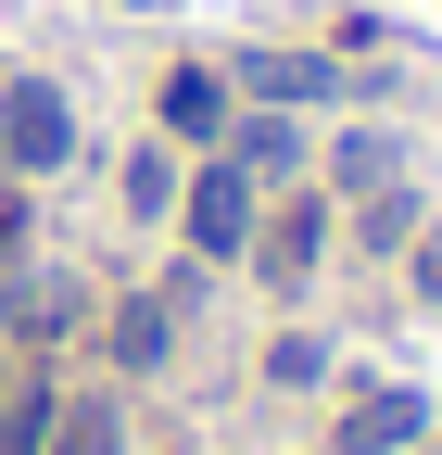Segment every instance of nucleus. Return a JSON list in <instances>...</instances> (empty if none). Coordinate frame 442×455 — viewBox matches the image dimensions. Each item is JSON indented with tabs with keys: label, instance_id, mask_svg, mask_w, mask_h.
Here are the masks:
<instances>
[{
	"label": "nucleus",
	"instance_id": "20e7f679",
	"mask_svg": "<svg viewBox=\"0 0 442 455\" xmlns=\"http://www.w3.org/2000/svg\"><path fill=\"white\" fill-rule=\"evenodd\" d=\"M101 341H114V367H164V355H178V304L139 291V304H114V329H101Z\"/></svg>",
	"mask_w": 442,
	"mask_h": 455
},
{
	"label": "nucleus",
	"instance_id": "f03ea898",
	"mask_svg": "<svg viewBox=\"0 0 442 455\" xmlns=\"http://www.w3.org/2000/svg\"><path fill=\"white\" fill-rule=\"evenodd\" d=\"M178 215H190V253H253V178L241 164H202Z\"/></svg>",
	"mask_w": 442,
	"mask_h": 455
},
{
	"label": "nucleus",
	"instance_id": "dca6fc26",
	"mask_svg": "<svg viewBox=\"0 0 442 455\" xmlns=\"http://www.w3.org/2000/svg\"><path fill=\"white\" fill-rule=\"evenodd\" d=\"M417 291L442 304V228H417Z\"/></svg>",
	"mask_w": 442,
	"mask_h": 455
},
{
	"label": "nucleus",
	"instance_id": "6e6552de",
	"mask_svg": "<svg viewBox=\"0 0 442 455\" xmlns=\"http://www.w3.org/2000/svg\"><path fill=\"white\" fill-rule=\"evenodd\" d=\"M38 443H51V455H114V405H101V392H89V405H51Z\"/></svg>",
	"mask_w": 442,
	"mask_h": 455
},
{
	"label": "nucleus",
	"instance_id": "2eb2a0df",
	"mask_svg": "<svg viewBox=\"0 0 442 455\" xmlns=\"http://www.w3.org/2000/svg\"><path fill=\"white\" fill-rule=\"evenodd\" d=\"M127 203H139V215H164V203H178V164L139 152V164H127Z\"/></svg>",
	"mask_w": 442,
	"mask_h": 455
},
{
	"label": "nucleus",
	"instance_id": "39448f33",
	"mask_svg": "<svg viewBox=\"0 0 442 455\" xmlns=\"http://www.w3.org/2000/svg\"><path fill=\"white\" fill-rule=\"evenodd\" d=\"M417 430H430L417 392H367V405L342 418V455H392V443H417Z\"/></svg>",
	"mask_w": 442,
	"mask_h": 455
},
{
	"label": "nucleus",
	"instance_id": "9b49d317",
	"mask_svg": "<svg viewBox=\"0 0 442 455\" xmlns=\"http://www.w3.org/2000/svg\"><path fill=\"white\" fill-rule=\"evenodd\" d=\"M328 178H342V190H379V178H392V140H379V127H354L342 152H328Z\"/></svg>",
	"mask_w": 442,
	"mask_h": 455
},
{
	"label": "nucleus",
	"instance_id": "423d86ee",
	"mask_svg": "<svg viewBox=\"0 0 442 455\" xmlns=\"http://www.w3.org/2000/svg\"><path fill=\"white\" fill-rule=\"evenodd\" d=\"M291 127H279V114H253V127H228V164H241V178H291Z\"/></svg>",
	"mask_w": 442,
	"mask_h": 455
},
{
	"label": "nucleus",
	"instance_id": "7ed1b4c3",
	"mask_svg": "<svg viewBox=\"0 0 442 455\" xmlns=\"http://www.w3.org/2000/svg\"><path fill=\"white\" fill-rule=\"evenodd\" d=\"M253 266L279 278V291H291V278H316V266H328V203H316V190H291V203H279V228H253Z\"/></svg>",
	"mask_w": 442,
	"mask_h": 455
},
{
	"label": "nucleus",
	"instance_id": "9d476101",
	"mask_svg": "<svg viewBox=\"0 0 442 455\" xmlns=\"http://www.w3.org/2000/svg\"><path fill=\"white\" fill-rule=\"evenodd\" d=\"M265 379H279V392H316V379H328V341L279 329V341H265Z\"/></svg>",
	"mask_w": 442,
	"mask_h": 455
},
{
	"label": "nucleus",
	"instance_id": "1a4fd4ad",
	"mask_svg": "<svg viewBox=\"0 0 442 455\" xmlns=\"http://www.w3.org/2000/svg\"><path fill=\"white\" fill-rule=\"evenodd\" d=\"M164 127L215 140V127H228V89H215V76H164Z\"/></svg>",
	"mask_w": 442,
	"mask_h": 455
},
{
	"label": "nucleus",
	"instance_id": "f8f14e48",
	"mask_svg": "<svg viewBox=\"0 0 442 455\" xmlns=\"http://www.w3.org/2000/svg\"><path fill=\"white\" fill-rule=\"evenodd\" d=\"M64 316H76V291H64V278H38V266H26V278H13V329H64Z\"/></svg>",
	"mask_w": 442,
	"mask_h": 455
},
{
	"label": "nucleus",
	"instance_id": "ddd939ff",
	"mask_svg": "<svg viewBox=\"0 0 442 455\" xmlns=\"http://www.w3.org/2000/svg\"><path fill=\"white\" fill-rule=\"evenodd\" d=\"M392 241H417V203L379 178V190H367V253H392Z\"/></svg>",
	"mask_w": 442,
	"mask_h": 455
},
{
	"label": "nucleus",
	"instance_id": "4468645a",
	"mask_svg": "<svg viewBox=\"0 0 442 455\" xmlns=\"http://www.w3.org/2000/svg\"><path fill=\"white\" fill-rule=\"evenodd\" d=\"M38 430H51V392H13L0 405V455H38Z\"/></svg>",
	"mask_w": 442,
	"mask_h": 455
},
{
	"label": "nucleus",
	"instance_id": "f257e3e1",
	"mask_svg": "<svg viewBox=\"0 0 442 455\" xmlns=\"http://www.w3.org/2000/svg\"><path fill=\"white\" fill-rule=\"evenodd\" d=\"M0 164H26V178H51V164H76V114H64V89H0Z\"/></svg>",
	"mask_w": 442,
	"mask_h": 455
},
{
	"label": "nucleus",
	"instance_id": "0eeeda50",
	"mask_svg": "<svg viewBox=\"0 0 442 455\" xmlns=\"http://www.w3.org/2000/svg\"><path fill=\"white\" fill-rule=\"evenodd\" d=\"M241 76H253L265 101H316V89H328V64H316V51H253Z\"/></svg>",
	"mask_w": 442,
	"mask_h": 455
}]
</instances>
